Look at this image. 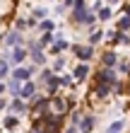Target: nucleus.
<instances>
[{"label": "nucleus", "instance_id": "6e6552de", "mask_svg": "<svg viewBox=\"0 0 130 133\" xmlns=\"http://www.w3.org/2000/svg\"><path fill=\"white\" fill-rule=\"evenodd\" d=\"M113 65H118V56L113 51H106L104 56H101V68H111L113 70Z\"/></svg>", "mask_w": 130, "mask_h": 133}, {"label": "nucleus", "instance_id": "c756f323", "mask_svg": "<svg viewBox=\"0 0 130 133\" xmlns=\"http://www.w3.org/2000/svg\"><path fill=\"white\" fill-rule=\"evenodd\" d=\"M17 29H27V19H17Z\"/></svg>", "mask_w": 130, "mask_h": 133}, {"label": "nucleus", "instance_id": "4be33fe9", "mask_svg": "<svg viewBox=\"0 0 130 133\" xmlns=\"http://www.w3.org/2000/svg\"><path fill=\"white\" fill-rule=\"evenodd\" d=\"M96 19H101V22L111 19V7H101V10H99V15H96Z\"/></svg>", "mask_w": 130, "mask_h": 133}, {"label": "nucleus", "instance_id": "aec40b11", "mask_svg": "<svg viewBox=\"0 0 130 133\" xmlns=\"http://www.w3.org/2000/svg\"><path fill=\"white\" fill-rule=\"evenodd\" d=\"M17 116H5V119H3V126L5 128H17Z\"/></svg>", "mask_w": 130, "mask_h": 133}, {"label": "nucleus", "instance_id": "bb28decb", "mask_svg": "<svg viewBox=\"0 0 130 133\" xmlns=\"http://www.w3.org/2000/svg\"><path fill=\"white\" fill-rule=\"evenodd\" d=\"M63 68H65V58H56V63H53V70H56V73H60Z\"/></svg>", "mask_w": 130, "mask_h": 133}, {"label": "nucleus", "instance_id": "f257e3e1", "mask_svg": "<svg viewBox=\"0 0 130 133\" xmlns=\"http://www.w3.org/2000/svg\"><path fill=\"white\" fill-rule=\"evenodd\" d=\"M96 82L99 85H109V87H113V85H118V75L113 73L111 68H101L96 75Z\"/></svg>", "mask_w": 130, "mask_h": 133}, {"label": "nucleus", "instance_id": "4468645a", "mask_svg": "<svg viewBox=\"0 0 130 133\" xmlns=\"http://www.w3.org/2000/svg\"><path fill=\"white\" fill-rule=\"evenodd\" d=\"M46 87H48V95H56V90L60 87V80H58L56 75H51L48 80H46Z\"/></svg>", "mask_w": 130, "mask_h": 133}, {"label": "nucleus", "instance_id": "39448f33", "mask_svg": "<svg viewBox=\"0 0 130 133\" xmlns=\"http://www.w3.org/2000/svg\"><path fill=\"white\" fill-rule=\"evenodd\" d=\"M36 97V85L29 80V82H22V90H19V99H24V102H29V99H34Z\"/></svg>", "mask_w": 130, "mask_h": 133}, {"label": "nucleus", "instance_id": "f03ea898", "mask_svg": "<svg viewBox=\"0 0 130 133\" xmlns=\"http://www.w3.org/2000/svg\"><path fill=\"white\" fill-rule=\"evenodd\" d=\"M32 75H34V65H17V68L12 70V77L19 80V82H29Z\"/></svg>", "mask_w": 130, "mask_h": 133}, {"label": "nucleus", "instance_id": "1a4fd4ad", "mask_svg": "<svg viewBox=\"0 0 130 133\" xmlns=\"http://www.w3.org/2000/svg\"><path fill=\"white\" fill-rule=\"evenodd\" d=\"M7 109H10V111H14V114H24V111H27V102L17 97V99H12L10 104H7Z\"/></svg>", "mask_w": 130, "mask_h": 133}, {"label": "nucleus", "instance_id": "412c9836", "mask_svg": "<svg viewBox=\"0 0 130 133\" xmlns=\"http://www.w3.org/2000/svg\"><path fill=\"white\" fill-rule=\"evenodd\" d=\"M128 29H130V17L125 15V17L118 19V32H128Z\"/></svg>", "mask_w": 130, "mask_h": 133}, {"label": "nucleus", "instance_id": "7ed1b4c3", "mask_svg": "<svg viewBox=\"0 0 130 133\" xmlns=\"http://www.w3.org/2000/svg\"><path fill=\"white\" fill-rule=\"evenodd\" d=\"M27 56H29V53H27V49H24V46H17V49H12L10 53H5V61L10 58V61H12L14 65H22V63H24V58H27Z\"/></svg>", "mask_w": 130, "mask_h": 133}, {"label": "nucleus", "instance_id": "72a5a7b5", "mask_svg": "<svg viewBox=\"0 0 130 133\" xmlns=\"http://www.w3.org/2000/svg\"><path fill=\"white\" fill-rule=\"evenodd\" d=\"M128 75H130V70H128Z\"/></svg>", "mask_w": 130, "mask_h": 133}, {"label": "nucleus", "instance_id": "f8f14e48", "mask_svg": "<svg viewBox=\"0 0 130 133\" xmlns=\"http://www.w3.org/2000/svg\"><path fill=\"white\" fill-rule=\"evenodd\" d=\"M94 121H96L94 116H91V114H87L85 119L80 121V128H82V133H91V128H94Z\"/></svg>", "mask_w": 130, "mask_h": 133}, {"label": "nucleus", "instance_id": "5701e85b", "mask_svg": "<svg viewBox=\"0 0 130 133\" xmlns=\"http://www.w3.org/2000/svg\"><path fill=\"white\" fill-rule=\"evenodd\" d=\"M109 92H111L109 85H96V95L99 97H109Z\"/></svg>", "mask_w": 130, "mask_h": 133}, {"label": "nucleus", "instance_id": "ddd939ff", "mask_svg": "<svg viewBox=\"0 0 130 133\" xmlns=\"http://www.w3.org/2000/svg\"><path fill=\"white\" fill-rule=\"evenodd\" d=\"M5 90H10L14 97H19V90H22V82L19 80H14V77H10V80L5 82Z\"/></svg>", "mask_w": 130, "mask_h": 133}, {"label": "nucleus", "instance_id": "9d476101", "mask_svg": "<svg viewBox=\"0 0 130 133\" xmlns=\"http://www.w3.org/2000/svg\"><path fill=\"white\" fill-rule=\"evenodd\" d=\"M43 107H48V95H41V97H34V102H32V111L34 114H39Z\"/></svg>", "mask_w": 130, "mask_h": 133}, {"label": "nucleus", "instance_id": "393cba45", "mask_svg": "<svg viewBox=\"0 0 130 133\" xmlns=\"http://www.w3.org/2000/svg\"><path fill=\"white\" fill-rule=\"evenodd\" d=\"M101 39H104V32H94V34L89 36V46H94V44H99V41H101Z\"/></svg>", "mask_w": 130, "mask_h": 133}, {"label": "nucleus", "instance_id": "20e7f679", "mask_svg": "<svg viewBox=\"0 0 130 133\" xmlns=\"http://www.w3.org/2000/svg\"><path fill=\"white\" fill-rule=\"evenodd\" d=\"M72 51L77 53V58L82 61V63H87V61H91L94 58V46H72Z\"/></svg>", "mask_w": 130, "mask_h": 133}, {"label": "nucleus", "instance_id": "423d86ee", "mask_svg": "<svg viewBox=\"0 0 130 133\" xmlns=\"http://www.w3.org/2000/svg\"><path fill=\"white\" fill-rule=\"evenodd\" d=\"M29 49H32V53H29V56H32V61L36 65H41L43 63V51H41V44L39 41H32L29 44Z\"/></svg>", "mask_w": 130, "mask_h": 133}, {"label": "nucleus", "instance_id": "473e14b6", "mask_svg": "<svg viewBox=\"0 0 130 133\" xmlns=\"http://www.w3.org/2000/svg\"><path fill=\"white\" fill-rule=\"evenodd\" d=\"M65 133H77V128H75V126H70V128H67Z\"/></svg>", "mask_w": 130, "mask_h": 133}, {"label": "nucleus", "instance_id": "b1692460", "mask_svg": "<svg viewBox=\"0 0 130 133\" xmlns=\"http://www.w3.org/2000/svg\"><path fill=\"white\" fill-rule=\"evenodd\" d=\"M39 27L43 29V32H53V27H56V24H53V19H41Z\"/></svg>", "mask_w": 130, "mask_h": 133}, {"label": "nucleus", "instance_id": "cd10ccee", "mask_svg": "<svg viewBox=\"0 0 130 133\" xmlns=\"http://www.w3.org/2000/svg\"><path fill=\"white\" fill-rule=\"evenodd\" d=\"M58 80H60V85H63V87H67V85H72V77H70V75H60Z\"/></svg>", "mask_w": 130, "mask_h": 133}, {"label": "nucleus", "instance_id": "a878e982", "mask_svg": "<svg viewBox=\"0 0 130 133\" xmlns=\"http://www.w3.org/2000/svg\"><path fill=\"white\" fill-rule=\"evenodd\" d=\"M53 107H56V114H60V111L65 109V102L60 99V97H56V99H53Z\"/></svg>", "mask_w": 130, "mask_h": 133}, {"label": "nucleus", "instance_id": "2f4dec72", "mask_svg": "<svg viewBox=\"0 0 130 133\" xmlns=\"http://www.w3.org/2000/svg\"><path fill=\"white\" fill-rule=\"evenodd\" d=\"M70 5H75V0H63V7H70Z\"/></svg>", "mask_w": 130, "mask_h": 133}, {"label": "nucleus", "instance_id": "dca6fc26", "mask_svg": "<svg viewBox=\"0 0 130 133\" xmlns=\"http://www.w3.org/2000/svg\"><path fill=\"white\" fill-rule=\"evenodd\" d=\"M94 22H96V15L87 10V12H85V17L80 19V24H87V27H94Z\"/></svg>", "mask_w": 130, "mask_h": 133}, {"label": "nucleus", "instance_id": "0eeeda50", "mask_svg": "<svg viewBox=\"0 0 130 133\" xmlns=\"http://www.w3.org/2000/svg\"><path fill=\"white\" fill-rule=\"evenodd\" d=\"M22 44H24V39H22L19 32H10L5 36V46L7 49H17V46H22Z\"/></svg>", "mask_w": 130, "mask_h": 133}, {"label": "nucleus", "instance_id": "9b49d317", "mask_svg": "<svg viewBox=\"0 0 130 133\" xmlns=\"http://www.w3.org/2000/svg\"><path fill=\"white\" fill-rule=\"evenodd\" d=\"M75 80H87V77H89V65L87 63H80L77 68H75Z\"/></svg>", "mask_w": 130, "mask_h": 133}, {"label": "nucleus", "instance_id": "7c9ffc66", "mask_svg": "<svg viewBox=\"0 0 130 133\" xmlns=\"http://www.w3.org/2000/svg\"><path fill=\"white\" fill-rule=\"evenodd\" d=\"M70 119H72V123H80V121H82V119H80V114H77V111H75V114L70 116Z\"/></svg>", "mask_w": 130, "mask_h": 133}, {"label": "nucleus", "instance_id": "6ab92c4d", "mask_svg": "<svg viewBox=\"0 0 130 133\" xmlns=\"http://www.w3.org/2000/svg\"><path fill=\"white\" fill-rule=\"evenodd\" d=\"M7 75H10V65H7L5 58H0V80H5Z\"/></svg>", "mask_w": 130, "mask_h": 133}, {"label": "nucleus", "instance_id": "c85d7f7f", "mask_svg": "<svg viewBox=\"0 0 130 133\" xmlns=\"http://www.w3.org/2000/svg\"><path fill=\"white\" fill-rule=\"evenodd\" d=\"M34 17L36 19H39V17H46V10H43V7H36V10H34Z\"/></svg>", "mask_w": 130, "mask_h": 133}, {"label": "nucleus", "instance_id": "f3484780", "mask_svg": "<svg viewBox=\"0 0 130 133\" xmlns=\"http://www.w3.org/2000/svg\"><path fill=\"white\" fill-rule=\"evenodd\" d=\"M53 41H56V34H53V32H43V36H41V49H43V46H48V44H53Z\"/></svg>", "mask_w": 130, "mask_h": 133}, {"label": "nucleus", "instance_id": "2eb2a0df", "mask_svg": "<svg viewBox=\"0 0 130 133\" xmlns=\"http://www.w3.org/2000/svg\"><path fill=\"white\" fill-rule=\"evenodd\" d=\"M65 49H67V41H65V39H56L53 46H51V53H60V51H65Z\"/></svg>", "mask_w": 130, "mask_h": 133}, {"label": "nucleus", "instance_id": "a211bd4d", "mask_svg": "<svg viewBox=\"0 0 130 133\" xmlns=\"http://www.w3.org/2000/svg\"><path fill=\"white\" fill-rule=\"evenodd\" d=\"M123 128H125V123H123V121H113V123H111V126H109V128H106V133H120V131H123Z\"/></svg>", "mask_w": 130, "mask_h": 133}]
</instances>
